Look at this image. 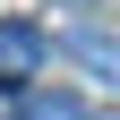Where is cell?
Segmentation results:
<instances>
[{
	"instance_id": "cell-3",
	"label": "cell",
	"mask_w": 120,
	"mask_h": 120,
	"mask_svg": "<svg viewBox=\"0 0 120 120\" xmlns=\"http://www.w3.org/2000/svg\"><path fill=\"white\" fill-rule=\"evenodd\" d=\"M69 52H77L86 69H103V77L120 86V52H112V43H103V34H69Z\"/></svg>"
},
{
	"instance_id": "cell-2",
	"label": "cell",
	"mask_w": 120,
	"mask_h": 120,
	"mask_svg": "<svg viewBox=\"0 0 120 120\" xmlns=\"http://www.w3.org/2000/svg\"><path fill=\"white\" fill-rule=\"evenodd\" d=\"M17 120H86L77 94H17Z\"/></svg>"
},
{
	"instance_id": "cell-1",
	"label": "cell",
	"mask_w": 120,
	"mask_h": 120,
	"mask_svg": "<svg viewBox=\"0 0 120 120\" xmlns=\"http://www.w3.org/2000/svg\"><path fill=\"white\" fill-rule=\"evenodd\" d=\"M43 60H52V34L34 17H0V86H26Z\"/></svg>"
}]
</instances>
